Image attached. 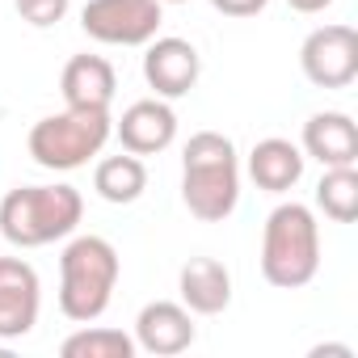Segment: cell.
I'll return each mask as SVG.
<instances>
[{"label":"cell","instance_id":"15","mask_svg":"<svg viewBox=\"0 0 358 358\" xmlns=\"http://www.w3.org/2000/svg\"><path fill=\"white\" fill-rule=\"evenodd\" d=\"M303 164H308L303 148L282 139V135L257 139L253 152H249V177H253V186L266 190V194H287L291 186H299Z\"/></svg>","mask_w":358,"mask_h":358},{"label":"cell","instance_id":"2","mask_svg":"<svg viewBox=\"0 0 358 358\" xmlns=\"http://www.w3.org/2000/svg\"><path fill=\"white\" fill-rule=\"evenodd\" d=\"M85 220V199L76 186H17L0 199V236L17 249H43L68 241Z\"/></svg>","mask_w":358,"mask_h":358},{"label":"cell","instance_id":"22","mask_svg":"<svg viewBox=\"0 0 358 358\" xmlns=\"http://www.w3.org/2000/svg\"><path fill=\"white\" fill-rule=\"evenodd\" d=\"M324 354H337V358H354V350H350V345H316V350H312V358H324Z\"/></svg>","mask_w":358,"mask_h":358},{"label":"cell","instance_id":"10","mask_svg":"<svg viewBox=\"0 0 358 358\" xmlns=\"http://www.w3.org/2000/svg\"><path fill=\"white\" fill-rule=\"evenodd\" d=\"M135 350L152 354V358H173V354H186L199 337L194 329V312L182 299H152L139 308L135 316Z\"/></svg>","mask_w":358,"mask_h":358},{"label":"cell","instance_id":"3","mask_svg":"<svg viewBox=\"0 0 358 358\" xmlns=\"http://www.w3.org/2000/svg\"><path fill=\"white\" fill-rule=\"evenodd\" d=\"M118 278L122 257L106 236H72L59 253V312L76 324L106 316Z\"/></svg>","mask_w":358,"mask_h":358},{"label":"cell","instance_id":"12","mask_svg":"<svg viewBox=\"0 0 358 358\" xmlns=\"http://www.w3.org/2000/svg\"><path fill=\"white\" fill-rule=\"evenodd\" d=\"M59 93H64V106L110 110V101L118 93L114 64L106 55H72L64 64V72H59Z\"/></svg>","mask_w":358,"mask_h":358},{"label":"cell","instance_id":"18","mask_svg":"<svg viewBox=\"0 0 358 358\" xmlns=\"http://www.w3.org/2000/svg\"><path fill=\"white\" fill-rule=\"evenodd\" d=\"M316 207L333 224H354L358 220V169L354 164L324 169L320 186H316Z\"/></svg>","mask_w":358,"mask_h":358},{"label":"cell","instance_id":"16","mask_svg":"<svg viewBox=\"0 0 358 358\" xmlns=\"http://www.w3.org/2000/svg\"><path fill=\"white\" fill-rule=\"evenodd\" d=\"M93 190H97V199H106L114 207H127V203L143 199V190H148V164H143V156L118 152V156L97 160V169H93Z\"/></svg>","mask_w":358,"mask_h":358},{"label":"cell","instance_id":"1","mask_svg":"<svg viewBox=\"0 0 358 358\" xmlns=\"http://www.w3.org/2000/svg\"><path fill=\"white\" fill-rule=\"evenodd\" d=\"M182 203L203 224H224L241 203V156L220 131H199L182 148Z\"/></svg>","mask_w":358,"mask_h":358},{"label":"cell","instance_id":"9","mask_svg":"<svg viewBox=\"0 0 358 358\" xmlns=\"http://www.w3.org/2000/svg\"><path fill=\"white\" fill-rule=\"evenodd\" d=\"M43 282L26 257H0V341H17L38 324Z\"/></svg>","mask_w":358,"mask_h":358},{"label":"cell","instance_id":"5","mask_svg":"<svg viewBox=\"0 0 358 358\" xmlns=\"http://www.w3.org/2000/svg\"><path fill=\"white\" fill-rule=\"evenodd\" d=\"M114 135V118L110 110H80V106H64L59 114H47L30 127V156L38 169L51 173H72L85 169L93 156H101V148Z\"/></svg>","mask_w":358,"mask_h":358},{"label":"cell","instance_id":"7","mask_svg":"<svg viewBox=\"0 0 358 358\" xmlns=\"http://www.w3.org/2000/svg\"><path fill=\"white\" fill-rule=\"evenodd\" d=\"M299 68L316 89H350L358 80V30L345 22L316 26L299 47Z\"/></svg>","mask_w":358,"mask_h":358},{"label":"cell","instance_id":"21","mask_svg":"<svg viewBox=\"0 0 358 358\" xmlns=\"http://www.w3.org/2000/svg\"><path fill=\"white\" fill-rule=\"evenodd\" d=\"M287 5H291L295 13H308V17H312V13H324L333 0H287Z\"/></svg>","mask_w":358,"mask_h":358},{"label":"cell","instance_id":"17","mask_svg":"<svg viewBox=\"0 0 358 358\" xmlns=\"http://www.w3.org/2000/svg\"><path fill=\"white\" fill-rule=\"evenodd\" d=\"M64 358H135V337L110 324H80L72 337L59 341Z\"/></svg>","mask_w":358,"mask_h":358},{"label":"cell","instance_id":"23","mask_svg":"<svg viewBox=\"0 0 358 358\" xmlns=\"http://www.w3.org/2000/svg\"><path fill=\"white\" fill-rule=\"evenodd\" d=\"M160 5H190V0H160Z\"/></svg>","mask_w":358,"mask_h":358},{"label":"cell","instance_id":"13","mask_svg":"<svg viewBox=\"0 0 358 358\" xmlns=\"http://www.w3.org/2000/svg\"><path fill=\"white\" fill-rule=\"evenodd\" d=\"M303 156L320 160L324 169L337 164H358V127L350 114L341 110H320L303 122V139H299Z\"/></svg>","mask_w":358,"mask_h":358},{"label":"cell","instance_id":"6","mask_svg":"<svg viewBox=\"0 0 358 358\" xmlns=\"http://www.w3.org/2000/svg\"><path fill=\"white\" fill-rule=\"evenodd\" d=\"M160 22V0H89L80 9V30L101 47H148Z\"/></svg>","mask_w":358,"mask_h":358},{"label":"cell","instance_id":"19","mask_svg":"<svg viewBox=\"0 0 358 358\" xmlns=\"http://www.w3.org/2000/svg\"><path fill=\"white\" fill-rule=\"evenodd\" d=\"M13 9L22 13V22H30L34 30H51L68 17L72 0H13Z\"/></svg>","mask_w":358,"mask_h":358},{"label":"cell","instance_id":"4","mask_svg":"<svg viewBox=\"0 0 358 358\" xmlns=\"http://www.w3.org/2000/svg\"><path fill=\"white\" fill-rule=\"evenodd\" d=\"M320 270V224L303 203H278L262 228V278L278 291H299Z\"/></svg>","mask_w":358,"mask_h":358},{"label":"cell","instance_id":"14","mask_svg":"<svg viewBox=\"0 0 358 358\" xmlns=\"http://www.w3.org/2000/svg\"><path fill=\"white\" fill-rule=\"evenodd\" d=\"M177 295L194 316H220L232 303V274L215 257H190L177 274Z\"/></svg>","mask_w":358,"mask_h":358},{"label":"cell","instance_id":"8","mask_svg":"<svg viewBox=\"0 0 358 358\" xmlns=\"http://www.w3.org/2000/svg\"><path fill=\"white\" fill-rule=\"evenodd\" d=\"M203 76V55L190 38H177V34H164V38H152L148 51H143V80L156 97L164 101H177L186 97Z\"/></svg>","mask_w":358,"mask_h":358},{"label":"cell","instance_id":"20","mask_svg":"<svg viewBox=\"0 0 358 358\" xmlns=\"http://www.w3.org/2000/svg\"><path fill=\"white\" fill-rule=\"evenodd\" d=\"M215 5V13H224V17H257L270 0H211Z\"/></svg>","mask_w":358,"mask_h":358},{"label":"cell","instance_id":"11","mask_svg":"<svg viewBox=\"0 0 358 358\" xmlns=\"http://www.w3.org/2000/svg\"><path fill=\"white\" fill-rule=\"evenodd\" d=\"M114 135H118L122 152L160 156L177 139V114L164 97H143V101H131L122 110V118L114 122Z\"/></svg>","mask_w":358,"mask_h":358}]
</instances>
